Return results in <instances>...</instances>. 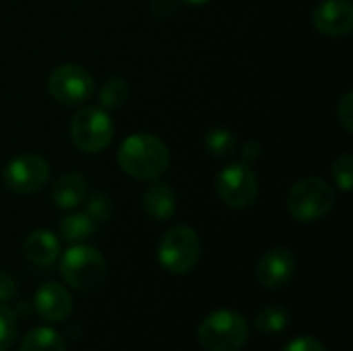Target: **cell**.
<instances>
[{"instance_id":"cell-1","label":"cell","mask_w":353,"mask_h":351,"mask_svg":"<svg viewBox=\"0 0 353 351\" xmlns=\"http://www.w3.org/2000/svg\"><path fill=\"white\" fill-rule=\"evenodd\" d=\"M168 145L151 132H134L126 137L118 149V166L137 180H157L170 168Z\"/></svg>"},{"instance_id":"cell-2","label":"cell","mask_w":353,"mask_h":351,"mask_svg":"<svg viewBox=\"0 0 353 351\" xmlns=\"http://www.w3.org/2000/svg\"><path fill=\"white\" fill-rule=\"evenodd\" d=\"M60 275L68 288L77 292H93L105 281L108 265L97 248L74 244L60 259Z\"/></svg>"},{"instance_id":"cell-3","label":"cell","mask_w":353,"mask_h":351,"mask_svg":"<svg viewBox=\"0 0 353 351\" xmlns=\"http://www.w3.org/2000/svg\"><path fill=\"white\" fill-rule=\"evenodd\" d=\"M285 205L296 221L314 223L325 219L333 211L335 192L331 184L321 178H302L292 184Z\"/></svg>"},{"instance_id":"cell-4","label":"cell","mask_w":353,"mask_h":351,"mask_svg":"<svg viewBox=\"0 0 353 351\" xmlns=\"http://www.w3.org/2000/svg\"><path fill=\"white\" fill-rule=\"evenodd\" d=\"M250 335L248 321L234 310H215L199 327V343L205 351H240Z\"/></svg>"},{"instance_id":"cell-5","label":"cell","mask_w":353,"mask_h":351,"mask_svg":"<svg viewBox=\"0 0 353 351\" xmlns=\"http://www.w3.org/2000/svg\"><path fill=\"white\" fill-rule=\"evenodd\" d=\"M201 259V238L188 225L170 228L157 246L159 265L172 275H184L194 269Z\"/></svg>"},{"instance_id":"cell-6","label":"cell","mask_w":353,"mask_h":351,"mask_svg":"<svg viewBox=\"0 0 353 351\" xmlns=\"http://www.w3.org/2000/svg\"><path fill=\"white\" fill-rule=\"evenodd\" d=\"M72 145L83 153H99L114 139V122L105 108L83 106L70 120Z\"/></svg>"},{"instance_id":"cell-7","label":"cell","mask_w":353,"mask_h":351,"mask_svg":"<svg viewBox=\"0 0 353 351\" xmlns=\"http://www.w3.org/2000/svg\"><path fill=\"white\" fill-rule=\"evenodd\" d=\"M215 190L225 207L244 211L259 199V176L250 163H230L217 174Z\"/></svg>"},{"instance_id":"cell-8","label":"cell","mask_w":353,"mask_h":351,"mask_svg":"<svg viewBox=\"0 0 353 351\" xmlns=\"http://www.w3.org/2000/svg\"><path fill=\"white\" fill-rule=\"evenodd\" d=\"M93 74L81 64H60L48 77L50 95L64 106L87 101L93 93Z\"/></svg>"},{"instance_id":"cell-9","label":"cell","mask_w":353,"mask_h":351,"mask_svg":"<svg viewBox=\"0 0 353 351\" xmlns=\"http://www.w3.org/2000/svg\"><path fill=\"white\" fill-rule=\"evenodd\" d=\"M4 184L17 194H33L41 190L50 180V163L35 153H23L12 157L2 172Z\"/></svg>"},{"instance_id":"cell-10","label":"cell","mask_w":353,"mask_h":351,"mask_svg":"<svg viewBox=\"0 0 353 351\" xmlns=\"http://www.w3.org/2000/svg\"><path fill=\"white\" fill-rule=\"evenodd\" d=\"M312 25L321 35L345 37L353 29V4L350 0H323L314 6Z\"/></svg>"},{"instance_id":"cell-11","label":"cell","mask_w":353,"mask_h":351,"mask_svg":"<svg viewBox=\"0 0 353 351\" xmlns=\"http://www.w3.org/2000/svg\"><path fill=\"white\" fill-rule=\"evenodd\" d=\"M296 273V259L288 248H271L267 250L256 265V279L267 290L285 288Z\"/></svg>"},{"instance_id":"cell-12","label":"cell","mask_w":353,"mask_h":351,"mask_svg":"<svg viewBox=\"0 0 353 351\" xmlns=\"http://www.w3.org/2000/svg\"><path fill=\"white\" fill-rule=\"evenodd\" d=\"M72 304L74 302H72L70 292L56 281L41 283L33 298V308L46 323L66 321L72 312Z\"/></svg>"},{"instance_id":"cell-13","label":"cell","mask_w":353,"mask_h":351,"mask_svg":"<svg viewBox=\"0 0 353 351\" xmlns=\"http://www.w3.org/2000/svg\"><path fill=\"white\" fill-rule=\"evenodd\" d=\"M143 211L155 221H165L176 211V192L163 180H151L143 192Z\"/></svg>"},{"instance_id":"cell-14","label":"cell","mask_w":353,"mask_h":351,"mask_svg":"<svg viewBox=\"0 0 353 351\" xmlns=\"http://www.w3.org/2000/svg\"><path fill=\"white\" fill-rule=\"evenodd\" d=\"M23 254L35 267H50L60 254V242L50 230H33L23 242Z\"/></svg>"},{"instance_id":"cell-15","label":"cell","mask_w":353,"mask_h":351,"mask_svg":"<svg viewBox=\"0 0 353 351\" xmlns=\"http://www.w3.org/2000/svg\"><path fill=\"white\" fill-rule=\"evenodd\" d=\"M87 197V178L79 172H68L60 176L52 188V199L58 209L70 211L79 207Z\"/></svg>"},{"instance_id":"cell-16","label":"cell","mask_w":353,"mask_h":351,"mask_svg":"<svg viewBox=\"0 0 353 351\" xmlns=\"http://www.w3.org/2000/svg\"><path fill=\"white\" fill-rule=\"evenodd\" d=\"M19 351H66V343L58 331L50 327H35L23 337Z\"/></svg>"},{"instance_id":"cell-17","label":"cell","mask_w":353,"mask_h":351,"mask_svg":"<svg viewBox=\"0 0 353 351\" xmlns=\"http://www.w3.org/2000/svg\"><path fill=\"white\" fill-rule=\"evenodd\" d=\"M95 230H97V223L87 213H70L60 221V236L70 244L91 238Z\"/></svg>"},{"instance_id":"cell-18","label":"cell","mask_w":353,"mask_h":351,"mask_svg":"<svg viewBox=\"0 0 353 351\" xmlns=\"http://www.w3.org/2000/svg\"><path fill=\"white\" fill-rule=\"evenodd\" d=\"M288 325H290V312L277 304L261 308L254 317V329L263 335H277L285 331Z\"/></svg>"},{"instance_id":"cell-19","label":"cell","mask_w":353,"mask_h":351,"mask_svg":"<svg viewBox=\"0 0 353 351\" xmlns=\"http://www.w3.org/2000/svg\"><path fill=\"white\" fill-rule=\"evenodd\" d=\"M128 95H130L128 83L120 77H110L99 89V101H101V108L105 110L122 108L128 101Z\"/></svg>"},{"instance_id":"cell-20","label":"cell","mask_w":353,"mask_h":351,"mask_svg":"<svg viewBox=\"0 0 353 351\" xmlns=\"http://www.w3.org/2000/svg\"><path fill=\"white\" fill-rule=\"evenodd\" d=\"M205 147L213 157H228L236 149V134L230 128H211L205 134Z\"/></svg>"},{"instance_id":"cell-21","label":"cell","mask_w":353,"mask_h":351,"mask_svg":"<svg viewBox=\"0 0 353 351\" xmlns=\"http://www.w3.org/2000/svg\"><path fill=\"white\" fill-rule=\"evenodd\" d=\"M85 213L95 221H108L114 215V201L105 192H93L85 203Z\"/></svg>"},{"instance_id":"cell-22","label":"cell","mask_w":353,"mask_h":351,"mask_svg":"<svg viewBox=\"0 0 353 351\" xmlns=\"http://www.w3.org/2000/svg\"><path fill=\"white\" fill-rule=\"evenodd\" d=\"M333 180L343 192H350L353 186V157L350 153L339 155L333 161Z\"/></svg>"},{"instance_id":"cell-23","label":"cell","mask_w":353,"mask_h":351,"mask_svg":"<svg viewBox=\"0 0 353 351\" xmlns=\"http://www.w3.org/2000/svg\"><path fill=\"white\" fill-rule=\"evenodd\" d=\"M17 339V317L0 302V351H6Z\"/></svg>"},{"instance_id":"cell-24","label":"cell","mask_w":353,"mask_h":351,"mask_svg":"<svg viewBox=\"0 0 353 351\" xmlns=\"http://www.w3.org/2000/svg\"><path fill=\"white\" fill-rule=\"evenodd\" d=\"M337 120L341 122V126L352 132L353 130V91H347L341 101L337 103Z\"/></svg>"},{"instance_id":"cell-25","label":"cell","mask_w":353,"mask_h":351,"mask_svg":"<svg viewBox=\"0 0 353 351\" xmlns=\"http://www.w3.org/2000/svg\"><path fill=\"white\" fill-rule=\"evenodd\" d=\"M281 351H327L325 343L316 337L304 335V337H296L292 339Z\"/></svg>"},{"instance_id":"cell-26","label":"cell","mask_w":353,"mask_h":351,"mask_svg":"<svg viewBox=\"0 0 353 351\" xmlns=\"http://www.w3.org/2000/svg\"><path fill=\"white\" fill-rule=\"evenodd\" d=\"M17 294V281L10 273L0 271V302L10 300Z\"/></svg>"},{"instance_id":"cell-27","label":"cell","mask_w":353,"mask_h":351,"mask_svg":"<svg viewBox=\"0 0 353 351\" xmlns=\"http://www.w3.org/2000/svg\"><path fill=\"white\" fill-rule=\"evenodd\" d=\"M263 155V147L259 141H246L242 147V161L244 163H254Z\"/></svg>"},{"instance_id":"cell-28","label":"cell","mask_w":353,"mask_h":351,"mask_svg":"<svg viewBox=\"0 0 353 351\" xmlns=\"http://www.w3.org/2000/svg\"><path fill=\"white\" fill-rule=\"evenodd\" d=\"M182 2H188V4H194V6H201V4H207L209 0H182Z\"/></svg>"}]
</instances>
